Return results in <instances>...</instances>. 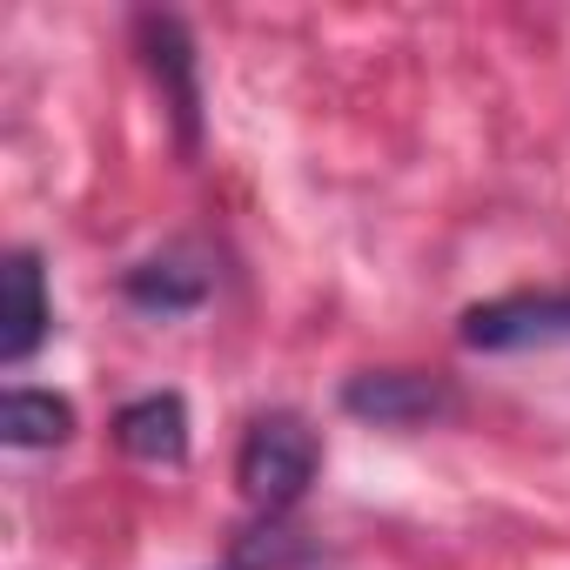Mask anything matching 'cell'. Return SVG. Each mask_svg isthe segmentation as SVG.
Returning <instances> with one entry per match:
<instances>
[{"instance_id":"1","label":"cell","mask_w":570,"mask_h":570,"mask_svg":"<svg viewBox=\"0 0 570 570\" xmlns=\"http://www.w3.org/2000/svg\"><path fill=\"white\" fill-rule=\"evenodd\" d=\"M316 463H323L316 430H309L296 410H268V416L248 423V436H242V450H235V483H242V497H248L255 510L275 517V510L303 503V490L316 483Z\"/></svg>"},{"instance_id":"7","label":"cell","mask_w":570,"mask_h":570,"mask_svg":"<svg viewBox=\"0 0 570 570\" xmlns=\"http://www.w3.org/2000/svg\"><path fill=\"white\" fill-rule=\"evenodd\" d=\"M0 436L14 450H55L75 436V403L55 396V390H8L0 403Z\"/></svg>"},{"instance_id":"2","label":"cell","mask_w":570,"mask_h":570,"mask_svg":"<svg viewBox=\"0 0 570 570\" xmlns=\"http://www.w3.org/2000/svg\"><path fill=\"white\" fill-rule=\"evenodd\" d=\"M463 350L510 356V350H557L570 343V296H497L463 316Z\"/></svg>"},{"instance_id":"8","label":"cell","mask_w":570,"mask_h":570,"mask_svg":"<svg viewBox=\"0 0 570 570\" xmlns=\"http://www.w3.org/2000/svg\"><path fill=\"white\" fill-rule=\"evenodd\" d=\"M202 289H208L202 268H188V262H175V255H155V262L128 268V303H141V309H155V316H181V309H195Z\"/></svg>"},{"instance_id":"5","label":"cell","mask_w":570,"mask_h":570,"mask_svg":"<svg viewBox=\"0 0 570 570\" xmlns=\"http://www.w3.org/2000/svg\"><path fill=\"white\" fill-rule=\"evenodd\" d=\"M135 35H141V55H148L155 81H161L168 108H175L181 141L195 148V128H202V88H195V41H188V28H181L175 14H141Z\"/></svg>"},{"instance_id":"6","label":"cell","mask_w":570,"mask_h":570,"mask_svg":"<svg viewBox=\"0 0 570 570\" xmlns=\"http://www.w3.org/2000/svg\"><path fill=\"white\" fill-rule=\"evenodd\" d=\"M115 436L128 456L141 463H188V403L175 390H155V396H135L121 416H115Z\"/></svg>"},{"instance_id":"3","label":"cell","mask_w":570,"mask_h":570,"mask_svg":"<svg viewBox=\"0 0 570 570\" xmlns=\"http://www.w3.org/2000/svg\"><path fill=\"white\" fill-rule=\"evenodd\" d=\"M343 410L356 423H376V430H416V423L450 416L456 396L443 376H423V370H363L343 383Z\"/></svg>"},{"instance_id":"4","label":"cell","mask_w":570,"mask_h":570,"mask_svg":"<svg viewBox=\"0 0 570 570\" xmlns=\"http://www.w3.org/2000/svg\"><path fill=\"white\" fill-rule=\"evenodd\" d=\"M0 363L21 370L41 343H48V323H55V303H48V275H41V255L35 248H14L8 268H0Z\"/></svg>"}]
</instances>
